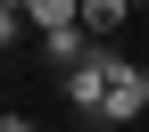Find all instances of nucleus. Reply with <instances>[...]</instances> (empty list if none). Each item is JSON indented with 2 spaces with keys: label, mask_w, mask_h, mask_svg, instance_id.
Returning <instances> with one entry per match:
<instances>
[{
  "label": "nucleus",
  "mask_w": 149,
  "mask_h": 132,
  "mask_svg": "<svg viewBox=\"0 0 149 132\" xmlns=\"http://www.w3.org/2000/svg\"><path fill=\"white\" fill-rule=\"evenodd\" d=\"M141 107H149V66H124L116 83H108V99H100V124H116V132H124Z\"/></svg>",
  "instance_id": "obj_2"
},
{
  "label": "nucleus",
  "mask_w": 149,
  "mask_h": 132,
  "mask_svg": "<svg viewBox=\"0 0 149 132\" xmlns=\"http://www.w3.org/2000/svg\"><path fill=\"white\" fill-rule=\"evenodd\" d=\"M116 74H124V58H116L108 41H91V58L66 74V99H74V116H100V99H108V83H116Z\"/></svg>",
  "instance_id": "obj_1"
},
{
  "label": "nucleus",
  "mask_w": 149,
  "mask_h": 132,
  "mask_svg": "<svg viewBox=\"0 0 149 132\" xmlns=\"http://www.w3.org/2000/svg\"><path fill=\"white\" fill-rule=\"evenodd\" d=\"M33 25H42V33H58V25H83V0H33Z\"/></svg>",
  "instance_id": "obj_4"
},
{
  "label": "nucleus",
  "mask_w": 149,
  "mask_h": 132,
  "mask_svg": "<svg viewBox=\"0 0 149 132\" xmlns=\"http://www.w3.org/2000/svg\"><path fill=\"white\" fill-rule=\"evenodd\" d=\"M0 132H42V124H25V116H8V124H0Z\"/></svg>",
  "instance_id": "obj_5"
},
{
  "label": "nucleus",
  "mask_w": 149,
  "mask_h": 132,
  "mask_svg": "<svg viewBox=\"0 0 149 132\" xmlns=\"http://www.w3.org/2000/svg\"><path fill=\"white\" fill-rule=\"evenodd\" d=\"M124 17H133V0H83V33H91V41H108Z\"/></svg>",
  "instance_id": "obj_3"
},
{
  "label": "nucleus",
  "mask_w": 149,
  "mask_h": 132,
  "mask_svg": "<svg viewBox=\"0 0 149 132\" xmlns=\"http://www.w3.org/2000/svg\"><path fill=\"white\" fill-rule=\"evenodd\" d=\"M133 8H149V0H133Z\"/></svg>",
  "instance_id": "obj_6"
}]
</instances>
